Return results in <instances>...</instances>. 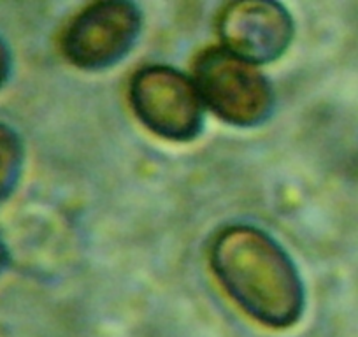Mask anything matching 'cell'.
<instances>
[{
	"mask_svg": "<svg viewBox=\"0 0 358 337\" xmlns=\"http://www.w3.org/2000/svg\"><path fill=\"white\" fill-rule=\"evenodd\" d=\"M211 266L227 294L251 318L273 329L299 322L304 288L287 251L264 230L227 227L211 246Z\"/></svg>",
	"mask_w": 358,
	"mask_h": 337,
	"instance_id": "obj_1",
	"label": "cell"
},
{
	"mask_svg": "<svg viewBox=\"0 0 358 337\" xmlns=\"http://www.w3.org/2000/svg\"><path fill=\"white\" fill-rule=\"evenodd\" d=\"M194 83L202 104L230 125L255 127L271 115L274 95L267 79L257 65L225 48H213L197 58Z\"/></svg>",
	"mask_w": 358,
	"mask_h": 337,
	"instance_id": "obj_2",
	"label": "cell"
},
{
	"mask_svg": "<svg viewBox=\"0 0 358 337\" xmlns=\"http://www.w3.org/2000/svg\"><path fill=\"white\" fill-rule=\"evenodd\" d=\"M137 118L169 141H192L202 129L204 104L190 78L169 67L141 69L130 85Z\"/></svg>",
	"mask_w": 358,
	"mask_h": 337,
	"instance_id": "obj_3",
	"label": "cell"
},
{
	"mask_svg": "<svg viewBox=\"0 0 358 337\" xmlns=\"http://www.w3.org/2000/svg\"><path fill=\"white\" fill-rule=\"evenodd\" d=\"M139 29L141 15L134 4L120 0L97 2L72 20L62 46L76 67L101 71L125 58L136 44Z\"/></svg>",
	"mask_w": 358,
	"mask_h": 337,
	"instance_id": "obj_4",
	"label": "cell"
},
{
	"mask_svg": "<svg viewBox=\"0 0 358 337\" xmlns=\"http://www.w3.org/2000/svg\"><path fill=\"white\" fill-rule=\"evenodd\" d=\"M220 36L225 50L250 64H268L288 50L294 22L276 2H236L227 6L220 18Z\"/></svg>",
	"mask_w": 358,
	"mask_h": 337,
	"instance_id": "obj_5",
	"label": "cell"
},
{
	"mask_svg": "<svg viewBox=\"0 0 358 337\" xmlns=\"http://www.w3.org/2000/svg\"><path fill=\"white\" fill-rule=\"evenodd\" d=\"M22 164V144L8 127L0 125V201L9 194Z\"/></svg>",
	"mask_w": 358,
	"mask_h": 337,
	"instance_id": "obj_6",
	"label": "cell"
},
{
	"mask_svg": "<svg viewBox=\"0 0 358 337\" xmlns=\"http://www.w3.org/2000/svg\"><path fill=\"white\" fill-rule=\"evenodd\" d=\"M8 74H9V55H8V50L4 48V44L0 43V87H2L6 79H8Z\"/></svg>",
	"mask_w": 358,
	"mask_h": 337,
	"instance_id": "obj_7",
	"label": "cell"
},
{
	"mask_svg": "<svg viewBox=\"0 0 358 337\" xmlns=\"http://www.w3.org/2000/svg\"><path fill=\"white\" fill-rule=\"evenodd\" d=\"M2 264H4V250L0 246V267H2Z\"/></svg>",
	"mask_w": 358,
	"mask_h": 337,
	"instance_id": "obj_8",
	"label": "cell"
}]
</instances>
